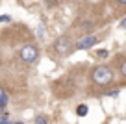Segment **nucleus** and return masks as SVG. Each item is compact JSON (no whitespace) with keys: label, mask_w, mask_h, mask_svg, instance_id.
<instances>
[{"label":"nucleus","mask_w":126,"mask_h":124,"mask_svg":"<svg viewBox=\"0 0 126 124\" xmlns=\"http://www.w3.org/2000/svg\"><path fill=\"white\" fill-rule=\"evenodd\" d=\"M100 41H102L100 37L89 35V37H83V39H80L78 43H74V48H76V50H89V48L96 46V45H98Z\"/></svg>","instance_id":"obj_4"},{"label":"nucleus","mask_w":126,"mask_h":124,"mask_svg":"<svg viewBox=\"0 0 126 124\" xmlns=\"http://www.w3.org/2000/svg\"><path fill=\"white\" fill-rule=\"evenodd\" d=\"M117 4H121V6H124V4H126V0H117Z\"/></svg>","instance_id":"obj_12"},{"label":"nucleus","mask_w":126,"mask_h":124,"mask_svg":"<svg viewBox=\"0 0 126 124\" xmlns=\"http://www.w3.org/2000/svg\"><path fill=\"white\" fill-rule=\"evenodd\" d=\"M2 22H11V17H9V15H2V17H0V24H2Z\"/></svg>","instance_id":"obj_10"},{"label":"nucleus","mask_w":126,"mask_h":124,"mask_svg":"<svg viewBox=\"0 0 126 124\" xmlns=\"http://www.w3.org/2000/svg\"><path fill=\"white\" fill-rule=\"evenodd\" d=\"M113 78H115L113 69H110L108 65H96L91 70V80L96 85H108L110 81H113Z\"/></svg>","instance_id":"obj_1"},{"label":"nucleus","mask_w":126,"mask_h":124,"mask_svg":"<svg viewBox=\"0 0 126 124\" xmlns=\"http://www.w3.org/2000/svg\"><path fill=\"white\" fill-rule=\"evenodd\" d=\"M117 67H119L121 76L126 78V58H124V56H119V58H117Z\"/></svg>","instance_id":"obj_5"},{"label":"nucleus","mask_w":126,"mask_h":124,"mask_svg":"<svg viewBox=\"0 0 126 124\" xmlns=\"http://www.w3.org/2000/svg\"><path fill=\"white\" fill-rule=\"evenodd\" d=\"M19 58H20V61H22V63L32 65V63H35L37 58H39V48H37L35 45L28 43V45H24V46L19 50Z\"/></svg>","instance_id":"obj_3"},{"label":"nucleus","mask_w":126,"mask_h":124,"mask_svg":"<svg viewBox=\"0 0 126 124\" xmlns=\"http://www.w3.org/2000/svg\"><path fill=\"white\" fill-rule=\"evenodd\" d=\"M6 106H8V93L0 91V109H4Z\"/></svg>","instance_id":"obj_7"},{"label":"nucleus","mask_w":126,"mask_h":124,"mask_svg":"<svg viewBox=\"0 0 126 124\" xmlns=\"http://www.w3.org/2000/svg\"><path fill=\"white\" fill-rule=\"evenodd\" d=\"M52 50L56 52L58 56H67L74 50V43H72V37L71 35H61L54 41L52 45Z\"/></svg>","instance_id":"obj_2"},{"label":"nucleus","mask_w":126,"mask_h":124,"mask_svg":"<svg viewBox=\"0 0 126 124\" xmlns=\"http://www.w3.org/2000/svg\"><path fill=\"white\" fill-rule=\"evenodd\" d=\"M8 124H24L22 120H17V122H8Z\"/></svg>","instance_id":"obj_13"},{"label":"nucleus","mask_w":126,"mask_h":124,"mask_svg":"<svg viewBox=\"0 0 126 124\" xmlns=\"http://www.w3.org/2000/svg\"><path fill=\"white\" fill-rule=\"evenodd\" d=\"M96 54H98L100 58H108V56H110V54H108V50H98Z\"/></svg>","instance_id":"obj_11"},{"label":"nucleus","mask_w":126,"mask_h":124,"mask_svg":"<svg viewBox=\"0 0 126 124\" xmlns=\"http://www.w3.org/2000/svg\"><path fill=\"white\" fill-rule=\"evenodd\" d=\"M35 124H48V119H47V115L39 113V115L35 117Z\"/></svg>","instance_id":"obj_8"},{"label":"nucleus","mask_w":126,"mask_h":124,"mask_svg":"<svg viewBox=\"0 0 126 124\" xmlns=\"http://www.w3.org/2000/svg\"><path fill=\"white\" fill-rule=\"evenodd\" d=\"M8 122H9V115H8V113H4V115L0 117V124H8Z\"/></svg>","instance_id":"obj_9"},{"label":"nucleus","mask_w":126,"mask_h":124,"mask_svg":"<svg viewBox=\"0 0 126 124\" xmlns=\"http://www.w3.org/2000/svg\"><path fill=\"white\" fill-rule=\"evenodd\" d=\"M87 113H89V108H87V104H80L78 108H76V115H78V117H85Z\"/></svg>","instance_id":"obj_6"}]
</instances>
